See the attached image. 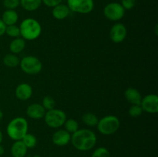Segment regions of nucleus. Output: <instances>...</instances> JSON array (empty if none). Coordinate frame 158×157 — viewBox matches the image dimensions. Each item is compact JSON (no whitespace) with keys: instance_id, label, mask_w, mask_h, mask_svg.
<instances>
[{"instance_id":"1","label":"nucleus","mask_w":158,"mask_h":157,"mask_svg":"<svg viewBox=\"0 0 158 157\" xmlns=\"http://www.w3.org/2000/svg\"><path fill=\"white\" fill-rule=\"evenodd\" d=\"M97 137L94 131L89 129H79L71 135L70 143L77 150L87 152L95 147Z\"/></svg>"},{"instance_id":"7","label":"nucleus","mask_w":158,"mask_h":157,"mask_svg":"<svg viewBox=\"0 0 158 157\" xmlns=\"http://www.w3.org/2000/svg\"><path fill=\"white\" fill-rule=\"evenodd\" d=\"M125 10L121 4L119 2H110L106 5L103 9V15L113 22H117L121 20L125 15Z\"/></svg>"},{"instance_id":"2","label":"nucleus","mask_w":158,"mask_h":157,"mask_svg":"<svg viewBox=\"0 0 158 157\" xmlns=\"http://www.w3.org/2000/svg\"><path fill=\"white\" fill-rule=\"evenodd\" d=\"M29 123L24 117L18 116L12 119L7 125L6 133L11 139L14 141L22 140L28 133Z\"/></svg>"},{"instance_id":"26","label":"nucleus","mask_w":158,"mask_h":157,"mask_svg":"<svg viewBox=\"0 0 158 157\" xmlns=\"http://www.w3.org/2000/svg\"><path fill=\"white\" fill-rule=\"evenodd\" d=\"M42 106H43V108H44L46 111L49 110V109H52L55 108L56 101L51 95H46V96L43 99Z\"/></svg>"},{"instance_id":"31","label":"nucleus","mask_w":158,"mask_h":157,"mask_svg":"<svg viewBox=\"0 0 158 157\" xmlns=\"http://www.w3.org/2000/svg\"><path fill=\"white\" fill-rule=\"evenodd\" d=\"M6 26L4 22H2V20L0 18V37L2 36L4 34H6Z\"/></svg>"},{"instance_id":"21","label":"nucleus","mask_w":158,"mask_h":157,"mask_svg":"<svg viewBox=\"0 0 158 157\" xmlns=\"http://www.w3.org/2000/svg\"><path fill=\"white\" fill-rule=\"evenodd\" d=\"M82 121L86 126L89 127H94V126H97L99 119L94 113L86 112L82 115Z\"/></svg>"},{"instance_id":"13","label":"nucleus","mask_w":158,"mask_h":157,"mask_svg":"<svg viewBox=\"0 0 158 157\" xmlns=\"http://www.w3.org/2000/svg\"><path fill=\"white\" fill-rule=\"evenodd\" d=\"M46 110L40 103H32L26 109V115L32 119H41L44 117Z\"/></svg>"},{"instance_id":"25","label":"nucleus","mask_w":158,"mask_h":157,"mask_svg":"<svg viewBox=\"0 0 158 157\" xmlns=\"http://www.w3.org/2000/svg\"><path fill=\"white\" fill-rule=\"evenodd\" d=\"M91 157H111V155L107 148L104 146H100V147L97 148L93 152Z\"/></svg>"},{"instance_id":"16","label":"nucleus","mask_w":158,"mask_h":157,"mask_svg":"<svg viewBox=\"0 0 158 157\" xmlns=\"http://www.w3.org/2000/svg\"><path fill=\"white\" fill-rule=\"evenodd\" d=\"M28 148L22 140L15 141L11 146V154L12 157H26Z\"/></svg>"},{"instance_id":"35","label":"nucleus","mask_w":158,"mask_h":157,"mask_svg":"<svg viewBox=\"0 0 158 157\" xmlns=\"http://www.w3.org/2000/svg\"><path fill=\"white\" fill-rule=\"evenodd\" d=\"M34 157H40V156H39V155H35V156H34Z\"/></svg>"},{"instance_id":"17","label":"nucleus","mask_w":158,"mask_h":157,"mask_svg":"<svg viewBox=\"0 0 158 157\" xmlns=\"http://www.w3.org/2000/svg\"><path fill=\"white\" fill-rule=\"evenodd\" d=\"M2 20L6 26L15 25L19 20V14L15 10L6 9L2 15Z\"/></svg>"},{"instance_id":"32","label":"nucleus","mask_w":158,"mask_h":157,"mask_svg":"<svg viewBox=\"0 0 158 157\" xmlns=\"http://www.w3.org/2000/svg\"><path fill=\"white\" fill-rule=\"evenodd\" d=\"M4 153H5V148L3 147V146H2V145L0 144V156H2Z\"/></svg>"},{"instance_id":"22","label":"nucleus","mask_w":158,"mask_h":157,"mask_svg":"<svg viewBox=\"0 0 158 157\" xmlns=\"http://www.w3.org/2000/svg\"><path fill=\"white\" fill-rule=\"evenodd\" d=\"M64 126V129L66 131H67L68 132L72 135L73 133H74L75 132H77L79 129V123L78 122L76 119H66V122L63 124Z\"/></svg>"},{"instance_id":"23","label":"nucleus","mask_w":158,"mask_h":157,"mask_svg":"<svg viewBox=\"0 0 158 157\" xmlns=\"http://www.w3.org/2000/svg\"><path fill=\"white\" fill-rule=\"evenodd\" d=\"M22 141L23 142V143L25 144V146L29 149H32V148L35 147L37 144V139L33 134H31L28 132L27 134H26L24 137L23 138Z\"/></svg>"},{"instance_id":"18","label":"nucleus","mask_w":158,"mask_h":157,"mask_svg":"<svg viewBox=\"0 0 158 157\" xmlns=\"http://www.w3.org/2000/svg\"><path fill=\"white\" fill-rule=\"evenodd\" d=\"M26 47V40L23 38H15L9 44V50L12 54H19L23 52Z\"/></svg>"},{"instance_id":"24","label":"nucleus","mask_w":158,"mask_h":157,"mask_svg":"<svg viewBox=\"0 0 158 157\" xmlns=\"http://www.w3.org/2000/svg\"><path fill=\"white\" fill-rule=\"evenodd\" d=\"M6 34L9 37L12 38H18L20 36V29L19 26L16 25H12V26H6Z\"/></svg>"},{"instance_id":"5","label":"nucleus","mask_w":158,"mask_h":157,"mask_svg":"<svg viewBox=\"0 0 158 157\" xmlns=\"http://www.w3.org/2000/svg\"><path fill=\"white\" fill-rule=\"evenodd\" d=\"M43 119L45 123L49 128L59 129L63 126L66 120L67 119V116L64 111L54 108L46 111Z\"/></svg>"},{"instance_id":"3","label":"nucleus","mask_w":158,"mask_h":157,"mask_svg":"<svg viewBox=\"0 0 158 157\" xmlns=\"http://www.w3.org/2000/svg\"><path fill=\"white\" fill-rule=\"evenodd\" d=\"M19 27L20 29V36L25 40L32 41L37 39L41 35L42 26L35 18H25Z\"/></svg>"},{"instance_id":"30","label":"nucleus","mask_w":158,"mask_h":157,"mask_svg":"<svg viewBox=\"0 0 158 157\" xmlns=\"http://www.w3.org/2000/svg\"><path fill=\"white\" fill-rule=\"evenodd\" d=\"M63 0H42V2L46 6L49 8L55 7L57 5L62 3Z\"/></svg>"},{"instance_id":"6","label":"nucleus","mask_w":158,"mask_h":157,"mask_svg":"<svg viewBox=\"0 0 158 157\" xmlns=\"http://www.w3.org/2000/svg\"><path fill=\"white\" fill-rule=\"evenodd\" d=\"M20 69L28 75H36L43 69L41 60L34 55H27L20 59Z\"/></svg>"},{"instance_id":"20","label":"nucleus","mask_w":158,"mask_h":157,"mask_svg":"<svg viewBox=\"0 0 158 157\" xmlns=\"http://www.w3.org/2000/svg\"><path fill=\"white\" fill-rule=\"evenodd\" d=\"M3 63L6 66L9 68H15L19 66L20 59L15 54L9 53L6 54L2 59Z\"/></svg>"},{"instance_id":"19","label":"nucleus","mask_w":158,"mask_h":157,"mask_svg":"<svg viewBox=\"0 0 158 157\" xmlns=\"http://www.w3.org/2000/svg\"><path fill=\"white\" fill-rule=\"evenodd\" d=\"M43 2L42 0H20V6L24 10L33 12L40 8Z\"/></svg>"},{"instance_id":"34","label":"nucleus","mask_w":158,"mask_h":157,"mask_svg":"<svg viewBox=\"0 0 158 157\" xmlns=\"http://www.w3.org/2000/svg\"><path fill=\"white\" fill-rule=\"evenodd\" d=\"M2 140H3V134H2V132L0 130V144L2 143Z\"/></svg>"},{"instance_id":"12","label":"nucleus","mask_w":158,"mask_h":157,"mask_svg":"<svg viewBox=\"0 0 158 157\" xmlns=\"http://www.w3.org/2000/svg\"><path fill=\"white\" fill-rule=\"evenodd\" d=\"M71 134L65 129H58L53 133L52 136V141L54 145L60 147L66 146L70 143Z\"/></svg>"},{"instance_id":"33","label":"nucleus","mask_w":158,"mask_h":157,"mask_svg":"<svg viewBox=\"0 0 158 157\" xmlns=\"http://www.w3.org/2000/svg\"><path fill=\"white\" fill-rule=\"evenodd\" d=\"M3 116H4V114H3L2 110V109H0V122H1L2 120Z\"/></svg>"},{"instance_id":"27","label":"nucleus","mask_w":158,"mask_h":157,"mask_svg":"<svg viewBox=\"0 0 158 157\" xmlns=\"http://www.w3.org/2000/svg\"><path fill=\"white\" fill-rule=\"evenodd\" d=\"M128 113H129L130 116L133 117V118H137V117L141 115V114L143 113V110L140 105H131L128 110Z\"/></svg>"},{"instance_id":"15","label":"nucleus","mask_w":158,"mask_h":157,"mask_svg":"<svg viewBox=\"0 0 158 157\" xmlns=\"http://www.w3.org/2000/svg\"><path fill=\"white\" fill-rule=\"evenodd\" d=\"M124 97L131 105H140L142 96L138 90L135 88H128L124 92Z\"/></svg>"},{"instance_id":"14","label":"nucleus","mask_w":158,"mask_h":157,"mask_svg":"<svg viewBox=\"0 0 158 157\" xmlns=\"http://www.w3.org/2000/svg\"><path fill=\"white\" fill-rule=\"evenodd\" d=\"M70 10L67 5L60 3L52 8V15L54 18L57 20H63L67 18L70 14Z\"/></svg>"},{"instance_id":"8","label":"nucleus","mask_w":158,"mask_h":157,"mask_svg":"<svg viewBox=\"0 0 158 157\" xmlns=\"http://www.w3.org/2000/svg\"><path fill=\"white\" fill-rule=\"evenodd\" d=\"M67 6L70 12L79 14H89L94 10V0H67Z\"/></svg>"},{"instance_id":"29","label":"nucleus","mask_w":158,"mask_h":157,"mask_svg":"<svg viewBox=\"0 0 158 157\" xmlns=\"http://www.w3.org/2000/svg\"><path fill=\"white\" fill-rule=\"evenodd\" d=\"M125 10H131L136 6V0H121L120 2Z\"/></svg>"},{"instance_id":"28","label":"nucleus","mask_w":158,"mask_h":157,"mask_svg":"<svg viewBox=\"0 0 158 157\" xmlns=\"http://www.w3.org/2000/svg\"><path fill=\"white\" fill-rule=\"evenodd\" d=\"M2 4L6 9L15 10L20 6V0H3Z\"/></svg>"},{"instance_id":"11","label":"nucleus","mask_w":158,"mask_h":157,"mask_svg":"<svg viewBox=\"0 0 158 157\" xmlns=\"http://www.w3.org/2000/svg\"><path fill=\"white\" fill-rule=\"evenodd\" d=\"M33 90L32 87L27 83H23L16 86L15 95L16 99L21 101H26L32 97Z\"/></svg>"},{"instance_id":"10","label":"nucleus","mask_w":158,"mask_h":157,"mask_svg":"<svg viewBox=\"0 0 158 157\" xmlns=\"http://www.w3.org/2000/svg\"><path fill=\"white\" fill-rule=\"evenodd\" d=\"M127 35V29L123 23L117 22L113 25L110 30V38L114 43H121Z\"/></svg>"},{"instance_id":"9","label":"nucleus","mask_w":158,"mask_h":157,"mask_svg":"<svg viewBox=\"0 0 158 157\" xmlns=\"http://www.w3.org/2000/svg\"><path fill=\"white\" fill-rule=\"evenodd\" d=\"M143 112L150 114L158 112V96L156 94H148L143 97L140 104Z\"/></svg>"},{"instance_id":"4","label":"nucleus","mask_w":158,"mask_h":157,"mask_svg":"<svg viewBox=\"0 0 158 157\" xmlns=\"http://www.w3.org/2000/svg\"><path fill=\"white\" fill-rule=\"evenodd\" d=\"M120 126L118 117L114 115H108L99 119L97 125L98 132L103 135H110L115 133Z\"/></svg>"}]
</instances>
